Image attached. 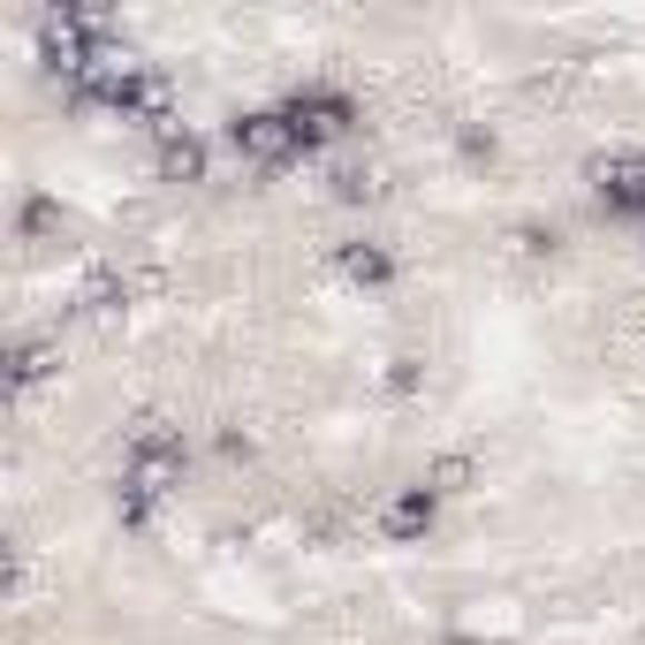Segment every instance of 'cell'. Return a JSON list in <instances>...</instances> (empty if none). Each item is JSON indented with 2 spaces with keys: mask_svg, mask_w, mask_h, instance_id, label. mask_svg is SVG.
Segmentation results:
<instances>
[{
  "mask_svg": "<svg viewBox=\"0 0 645 645\" xmlns=\"http://www.w3.org/2000/svg\"><path fill=\"white\" fill-rule=\"evenodd\" d=\"M387 524H395V532H426V524H433V494H426V486H418V494H403V502L387 509Z\"/></svg>",
  "mask_w": 645,
  "mask_h": 645,
  "instance_id": "cell-3",
  "label": "cell"
},
{
  "mask_svg": "<svg viewBox=\"0 0 645 645\" xmlns=\"http://www.w3.org/2000/svg\"><path fill=\"white\" fill-rule=\"evenodd\" d=\"M236 145H244L251 160H281V152L297 145V129H289V115H244V122H236Z\"/></svg>",
  "mask_w": 645,
  "mask_h": 645,
  "instance_id": "cell-1",
  "label": "cell"
},
{
  "mask_svg": "<svg viewBox=\"0 0 645 645\" xmlns=\"http://www.w3.org/2000/svg\"><path fill=\"white\" fill-rule=\"evenodd\" d=\"M607 198L615 206H645V160H615L607 168Z\"/></svg>",
  "mask_w": 645,
  "mask_h": 645,
  "instance_id": "cell-2",
  "label": "cell"
}]
</instances>
